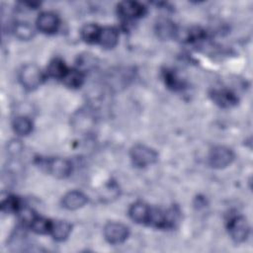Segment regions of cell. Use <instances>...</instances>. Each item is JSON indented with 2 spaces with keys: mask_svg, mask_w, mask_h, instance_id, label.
Returning a JSON list of instances; mask_svg holds the SVG:
<instances>
[{
  "mask_svg": "<svg viewBox=\"0 0 253 253\" xmlns=\"http://www.w3.org/2000/svg\"><path fill=\"white\" fill-rule=\"evenodd\" d=\"M234 159L233 151L223 145H217L211 149L209 164L214 169H222L231 164Z\"/></svg>",
  "mask_w": 253,
  "mask_h": 253,
  "instance_id": "4",
  "label": "cell"
},
{
  "mask_svg": "<svg viewBox=\"0 0 253 253\" xmlns=\"http://www.w3.org/2000/svg\"><path fill=\"white\" fill-rule=\"evenodd\" d=\"M72 226L68 221L65 220H56L52 221V226L50 230V235L55 241L61 242L67 239L71 232Z\"/></svg>",
  "mask_w": 253,
  "mask_h": 253,
  "instance_id": "14",
  "label": "cell"
},
{
  "mask_svg": "<svg viewBox=\"0 0 253 253\" xmlns=\"http://www.w3.org/2000/svg\"><path fill=\"white\" fill-rule=\"evenodd\" d=\"M44 79L42 71L36 64H26L19 72V80L22 86L29 91L39 88Z\"/></svg>",
  "mask_w": 253,
  "mask_h": 253,
  "instance_id": "2",
  "label": "cell"
},
{
  "mask_svg": "<svg viewBox=\"0 0 253 253\" xmlns=\"http://www.w3.org/2000/svg\"><path fill=\"white\" fill-rule=\"evenodd\" d=\"M150 210L151 208H149L146 204L142 202H136L130 206L128 214L129 217L136 223H147Z\"/></svg>",
  "mask_w": 253,
  "mask_h": 253,
  "instance_id": "12",
  "label": "cell"
},
{
  "mask_svg": "<svg viewBox=\"0 0 253 253\" xmlns=\"http://www.w3.org/2000/svg\"><path fill=\"white\" fill-rule=\"evenodd\" d=\"M13 32L15 37L22 41L32 40L36 34L33 26H31L29 23H26V22L16 23L13 28Z\"/></svg>",
  "mask_w": 253,
  "mask_h": 253,
  "instance_id": "18",
  "label": "cell"
},
{
  "mask_svg": "<svg viewBox=\"0 0 253 253\" xmlns=\"http://www.w3.org/2000/svg\"><path fill=\"white\" fill-rule=\"evenodd\" d=\"M84 81V73L77 69H69L64 78L62 79V82L65 86L69 88H78L83 84Z\"/></svg>",
  "mask_w": 253,
  "mask_h": 253,
  "instance_id": "19",
  "label": "cell"
},
{
  "mask_svg": "<svg viewBox=\"0 0 253 253\" xmlns=\"http://www.w3.org/2000/svg\"><path fill=\"white\" fill-rule=\"evenodd\" d=\"M128 227L121 222L110 221L104 227L105 239L111 244H120L128 237Z\"/></svg>",
  "mask_w": 253,
  "mask_h": 253,
  "instance_id": "6",
  "label": "cell"
},
{
  "mask_svg": "<svg viewBox=\"0 0 253 253\" xmlns=\"http://www.w3.org/2000/svg\"><path fill=\"white\" fill-rule=\"evenodd\" d=\"M95 63H96L95 58L92 55L90 54L81 55L78 61V69L84 73L86 70H89L90 68L94 67Z\"/></svg>",
  "mask_w": 253,
  "mask_h": 253,
  "instance_id": "25",
  "label": "cell"
},
{
  "mask_svg": "<svg viewBox=\"0 0 253 253\" xmlns=\"http://www.w3.org/2000/svg\"><path fill=\"white\" fill-rule=\"evenodd\" d=\"M22 149V144L20 143V141L18 140H13L9 143V146H8V151L9 153L15 155L17 153H19Z\"/></svg>",
  "mask_w": 253,
  "mask_h": 253,
  "instance_id": "26",
  "label": "cell"
},
{
  "mask_svg": "<svg viewBox=\"0 0 253 253\" xmlns=\"http://www.w3.org/2000/svg\"><path fill=\"white\" fill-rule=\"evenodd\" d=\"M155 32L161 40H171L178 34V30L174 22L167 18H160L155 24Z\"/></svg>",
  "mask_w": 253,
  "mask_h": 253,
  "instance_id": "11",
  "label": "cell"
},
{
  "mask_svg": "<svg viewBox=\"0 0 253 253\" xmlns=\"http://www.w3.org/2000/svg\"><path fill=\"white\" fill-rule=\"evenodd\" d=\"M119 42V32L114 27L101 28L98 43L104 48H113Z\"/></svg>",
  "mask_w": 253,
  "mask_h": 253,
  "instance_id": "13",
  "label": "cell"
},
{
  "mask_svg": "<svg viewBox=\"0 0 253 253\" xmlns=\"http://www.w3.org/2000/svg\"><path fill=\"white\" fill-rule=\"evenodd\" d=\"M52 226V221L42 216L37 215L36 218L31 223V229L38 234H49Z\"/></svg>",
  "mask_w": 253,
  "mask_h": 253,
  "instance_id": "20",
  "label": "cell"
},
{
  "mask_svg": "<svg viewBox=\"0 0 253 253\" xmlns=\"http://www.w3.org/2000/svg\"><path fill=\"white\" fill-rule=\"evenodd\" d=\"M145 12L146 8L142 4L135 1H123L118 5V14L126 21L141 18Z\"/></svg>",
  "mask_w": 253,
  "mask_h": 253,
  "instance_id": "7",
  "label": "cell"
},
{
  "mask_svg": "<svg viewBox=\"0 0 253 253\" xmlns=\"http://www.w3.org/2000/svg\"><path fill=\"white\" fill-rule=\"evenodd\" d=\"M37 28L43 34H53L58 30L59 18L52 12H42L39 15L36 22Z\"/></svg>",
  "mask_w": 253,
  "mask_h": 253,
  "instance_id": "8",
  "label": "cell"
},
{
  "mask_svg": "<svg viewBox=\"0 0 253 253\" xmlns=\"http://www.w3.org/2000/svg\"><path fill=\"white\" fill-rule=\"evenodd\" d=\"M228 232L230 237L236 243L244 242L249 235L250 226L247 219L242 215L232 217L228 222Z\"/></svg>",
  "mask_w": 253,
  "mask_h": 253,
  "instance_id": "5",
  "label": "cell"
},
{
  "mask_svg": "<svg viewBox=\"0 0 253 253\" xmlns=\"http://www.w3.org/2000/svg\"><path fill=\"white\" fill-rule=\"evenodd\" d=\"M19 214V218L20 220L25 224V225H31V223L33 222V220L36 218L37 214L36 212L33 211V209L29 208V207H24L22 206L20 208V210L17 212Z\"/></svg>",
  "mask_w": 253,
  "mask_h": 253,
  "instance_id": "23",
  "label": "cell"
},
{
  "mask_svg": "<svg viewBox=\"0 0 253 253\" xmlns=\"http://www.w3.org/2000/svg\"><path fill=\"white\" fill-rule=\"evenodd\" d=\"M88 198L80 191H70L62 197V207L69 211L78 210L86 205Z\"/></svg>",
  "mask_w": 253,
  "mask_h": 253,
  "instance_id": "9",
  "label": "cell"
},
{
  "mask_svg": "<svg viewBox=\"0 0 253 253\" xmlns=\"http://www.w3.org/2000/svg\"><path fill=\"white\" fill-rule=\"evenodd\" d=\"M164 79L165 83L174 90L181 89L183 86V81L172 70H166L164 72Z\"/></svg>",
  "mask_w": 253,
  "mask_h": 253,
  "instance_id": "24",
  "label": "cell"
},
{
  "mask_svg": "<svg viewBox=\"0 0 253 253\" xmlns=\"http://www.w3.org/2000/svg\"><path fill=\"white\" fill-rule=\"evenodd\" d=\"M101 28L96 24H86L81 29V38L87 43H98Z\"/></svg>",
  "mask_w": 253,
  "mask_h": 253,
  "instance_id": "17",
  "label": "cell"
},
{
  "mask_svg": "<svg viewBox=\"0 0 253 253\" xmlns=\"http://www.w3.org/2000/svg\"><path fill=\"white\" fill-rule=\"evenodd\" d=\"M93 118L90 113L80 111L74 118V126L79 129V131H87L92 127Z\"/></svg>",
  "mask_w": 253,
  "mask_h": 253,
  "instance_id": "21",
  "label": "cell"
},
{
  "mask_svg": "<svg viewBox=\"0 0 253 253\" xmlns=\"http://www.w3.org/2000/svg\"><path fill=\"white\" fill-rule=\"evenodd\" d=\"M12 127L18 135L26 136L33 130V122L26 116H19L13 120Z\"/></svg>",
  "mask_w": 253,
  "mask_h": 253,
  "instance_id": "15",
  "label": "cell"
},
{
  "mask_svg": "<svg viewBox=\"0 0 253 253\" xmlns=\"http://www.w3.org/2000/svg\"><path fill=\"white\" fill-rule=\"evenodd\" d=\"M21 207L22 205L19 199L15 196H7L1 201V210L6 213H17Z\"/></svg>",
  "mask_w": 253,
  "mask_h": 253,
  "instance_id": "22",
  "label": "cell"
},
{
  "mask_svg": "<svg viewBox=\"0 0 253 253\" xmlns=\"http://www.w3.org/2000/svg\"><path fill=\"white\" fill-rule=\"evenodd\" d=\"M158 153L151 147L136 144L130 149V159L132 164L138 168H145L157 161Z\"/></svg>",
  "mask_w": 253,
  "mask_h": 253,
  "instance_id": "3",
  "label": "cell"
},
{
  "mask_svg": "<svg viewBox=\"0 0 253 253\" xmlns=\"http://www.w3.org/2000/svg\"><path fill=\"white\" fill-rule=\"evenodd\" d=\"M212 101L222 108H230L237 104L238 99L234 93L227 89H214L211 93Z\"/></svg>",
  "mask_w": 253,
  "mask_h": 253,
  "instance_id": "10",
  "label": "cell"
},
{
  "mask_svg": "<svg viewBox=\"0 0 253 253\" xmlns=\"http://www.w3.org/2000/svg\"><path fill=\"white\" fill-rule=\"evenodd\" d=\"M39 166L45 170L47 173L58 179H64L71 174L72 165L71 163L63 158L54 157V158H39Z\"/></svg>",
  "mask_w": 253,
  "mask_h": 253,
  "instance_id": "1",
  "label": "cell"
},
{
  "mask_svg": "<svg viewBox=\"0 0 253 253\" xmlns=\"http://www.w3.org/2000/svg\"><path fill=\"white\" fill-rule=\"evenodd\" d=\"M47 74L48 76L54 78V79H60L62 80L66 73L68 72V67L64 63V61L60 58H53L48 66H47Z\"/></svg>",
  "mask_w": 253,
  "mask_h": 253,
  "instance_id": "16",
  "label": "cell"
}]
</instances>
